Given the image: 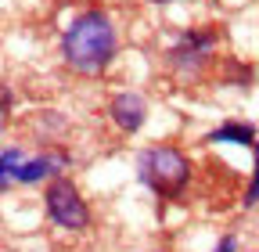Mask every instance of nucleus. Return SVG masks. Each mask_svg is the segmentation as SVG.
<instances>
[{
	"instance_id": "1",
	"label": "nucleus",
	"mask_w": 259,
	"mask_h": 252,
	"mask_svg": "<svg viewBox=\"0 0 259 252\" xmlns=\"http://www.w3.org/2000/svg\"><path fill=\"white\" fill-rule=\"evenodd\" d=\"M119 51V36H115V25L101 8H87L79 11L69 29L61 33V58L65 65L83 72V76H101L112 58Z\"/></svg>"
},
{
	"instance_id": "2",
	"label": "nucleus",
	"mask_w": 259,
	"mask_h": 252,
	"mask_svg": "<svg viewBox=\"0 0 259 252\" xmlns=\"http://www.w3.org/2000/svg\"><path fill=\"white\" fill-rule=\"evenodd\" d=\"M137 177L158 198H177L191 180V159L173 144H151L137 159Z\"/></svg>"
},
{
	"instance_id": "3",
	"label": "nucleus",
	"mask_w": 259,
	"mask_h": 252,
	"mask_svg": "<svg viewBox=\"0 0 259 252\" xmlns=\"http://www.w3.org/2000/svg\"><path fill=\"white\" fill-rule=\"evenodd\" d=\"M44 205H47L51 224L61 227V231H87V227H90V205L83 202L79 187H76L72 180L54 177V180L47 184Z\"/></svg>"
},
{
	"instance_id": "4",
	"label": "nucleus",
	"mask_w": 259,
	"mask_h": 252,
	"mask_svg": "<svg viewBox=\"0 0 259 252\" xmlns=\"http://www.w3.org/2000/svg\"><path fill=\"white\" fill-rule=\"evenodd\" d=\"M212 47H216V33H212V29H191V33H184L169 47L166 61H169V69L180 79H194L202 72V65H205V58H209Z\"/></svg>"
},
{
	"instance_id": "5",
	"label": "nucleus",
	"mask_w": 259,
	"mask_h": 252,
	"mask_svg": "<svg viewBox=\"0 0 259 252\" xmlns=\"http://www.w3.org/2000/svg\"><path fill=\"white\" fill-rule=\"evenodd\" d=\"M108 115H112V122L119 126L122 134H137L141 126H144V119H148V101H144V94H137V90L115 94V98L108 101Z\"/></svg>"
},
{
	"instance_id": "6",
	"label": "nucleus",
	"mask_w": 259,
	"mask_h": 252,
	"mask_svg": "<svg viewBox=\"0 0 259 252\" xmlns=\"http://www.w3.org/2000/svg\"><path fill=\"white\" fill-rule=\"evenodd\" d=\"M65 166H69V155H65V151H47V155H36V159H29L15 177H18V184H40V180L54 177V173L65 170Z\"/></svg>"
},
{
	"instance_id": "7",
	"label": "nucleus",
	"mask_w": 259,
	"mask_h": 252,
	"mask_svg": "<svg viewBox=\"0 0 259 252\" xmlns=\"http://www.w3.org/2000/svg\"><path fill=\"white\" fill-rule=\"evenodd\" d=\"M205 141H212V144H245V148L248 144H259L252 122H220L216 130H209Z\"/></svg>"
},
{
	"instance_id": "8",
	"label": "nucleus",
	"mask_w": 259,
	"mask_h": 252,
	"mask_svg": "<svg viewBox=\"0 0 259 252\" xmlns=\"http://www.w3.org/2000/svg\"><path fill=\"white\" fill-rule=\"evenodd\" d=\"M25 166V159H22V151H15V148H8L4 151V170H0V177H4V187H11V180H15V173Z\"/></svg>"
},
{
	"instance_id": "9",
	"label": "nucleus",
	"mask_w": 259,
	"mask_h": 252,
	"mask_svg": "<svg viewBox=\"0 0 259 252\" xmlns=\"http://www.w3.org/2000/svg\"><path fill=\"white\" fill-rule=\"evenodd\" d=\"M245 209H252L259 202V144H255V170H252V184H248V191H245Z\"/></svg>"
},
{
	"instance_id": "10",
	"label": "nucleus",
	"mask_w": 259,
	"mask_h": 252,
	"mask_svg": "<svg viewBox=\"0 0 259 252\" xmlns=\"http://www.w3.org/2000/svg\"><path fill=\"white\" fill-rule=\"evenodd\" d=\"M234 248H238V241H234L231 234H227V238H220V245H216L212 252H234Z\"/></svg>"
},
{
	"instance_id": "11",
	"label": "nucleus",
	"mask_w": 259,
	"mask_h": 252,
	"mask_svg": "<svg viewBox=\"0 0 259 252\" xmlns=\"http://www.w3.org/2000/svg\"><path fill=\"white\" fill-rule=\"evenodd\" d=\"M151 4H173V0H151Z\"/></svg>"
},
{
	"instance_id": "12",
	"label": "nucleus",
	"mask_w": 259,
	"mask_h": 252,
	"mask_svg": "<svg viewBox=\"0 0 259 252\" xmlns=\"http://www.w3.org/2000/svg\"><path fill=\"white\" fill-rule=\"evenodd\" d=\"M144 252H166V248H144Z\"/></svg>"
}]
</instances>
